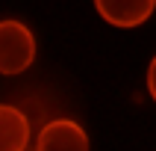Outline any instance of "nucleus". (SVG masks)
Wrapping results in <instances>:
<instances>
[{
	"instance_id": "nucleus-1",
	"label": "nucleus",
	"mask_w": 156,
	"mask_h": 151,
	"mask_svg": "<svg viewBox=\"0 0 156 151\" xmlns=\"http://www.w3.org/2000/svg\"><path fill=\"white\" fill-rule=\"evenodd\" d=\"M35 59V36L33 30L15 18L0 21V74H21Z\"/></svg>"
},
{
	"instance_id": "nucleus-2",
	"label": "nucleus",
	"mask_w": 156,
	"mask_h": 151,
	"mask_svg": "<svg viewBox=\"0 0 156 151\" xmlns=\"http://www.w3.org/2000/svg\"><path fill=\"white\" fill-rule=\"evenodd\" d=\"M35 151H88V133L71 119H53L38 130Z\"/></svg>"
},
{
	"instance_id": "nucleus-3",
	"label": "nucleus",
	"mask_w": 156,
	"mask_h": 151,
	"mask_svg": "<svg viewBox=\"0 0 156 151\" xmlns=\"http://www.w3.org/2000/svg\"><path fill=\"white\" fill-rule=\"evenodd\" d=\"M94 9L112 27H139L153 15L156 0H94Z\"/></svg>"
},
{
	"instance_id": "nucleus-4",
	"label": "nucleus",
	"mask_w": 156,
	"mask_h": 151,
	"mask_svg": "<svg viewBox=\"0 0 156 151\" xmlns=\"http://www.w3.org/2000/svg\"><path fill=\"white\" fill-rule=\"evenodd\" d=\"M30 122L12 104H0V151H27Z\"/></svg>"
},
{
	"instance_id": "nucleus-5",
	"label": "nucleus",
	"mask_w": 156,
	"mask_h": 151,
	"mask_svg": "<svg viewBox=\"0 0 156 151\" xmlns=\"http://www.w3.org/2000/svg\"><path fill=\"white\" fill-rule=\"evenodd\" d=\"M147 92H150V98L156 101V56L150 59V68H147Z\"/></svg>"
}]
</instances>
